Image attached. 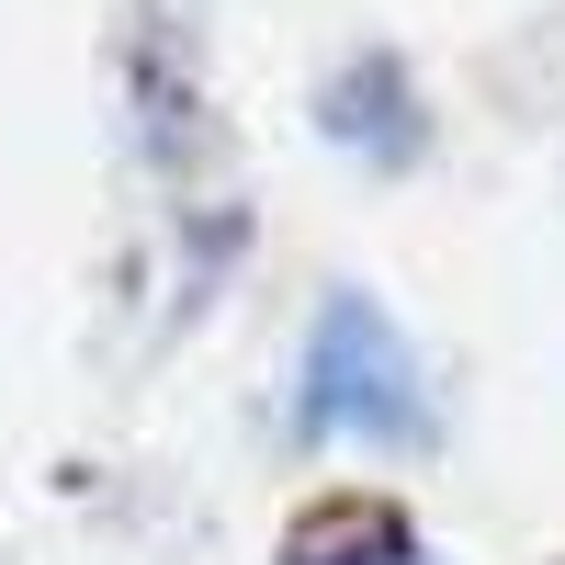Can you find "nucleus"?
I'll list each match as a JSON object with an SVG mask.
<instances>
[{"instance_id": "1", "label": "nucleus", "mask_w": 565, "mask_h": 565, "mask_svg": "<svg viewBox=\"0 0 565 565\" xmlns=\"http://www.w3.org/2000/svg\"><path fill=\"white\" fill-rule=\"evenodd\" d=\"M418 351L396 340V317L373 295H328L317 340H306V430H373V441H418Z\"/></svg>"}, {"instance_id": "2", "label": "nucleus", "mask_w": 565, "mask_h": 565, "mask_svg": "<svg viewBox=\"0 0 565 565\" xmlns=\"http://www.w3.org/2000/svg\"><path fill=\"white\" fill-rule=\"evenodd\" d=\"M295 565H418V543L385 521V509H351L340 532H306V543H295Z\"/></svg>"}]
</instances>
